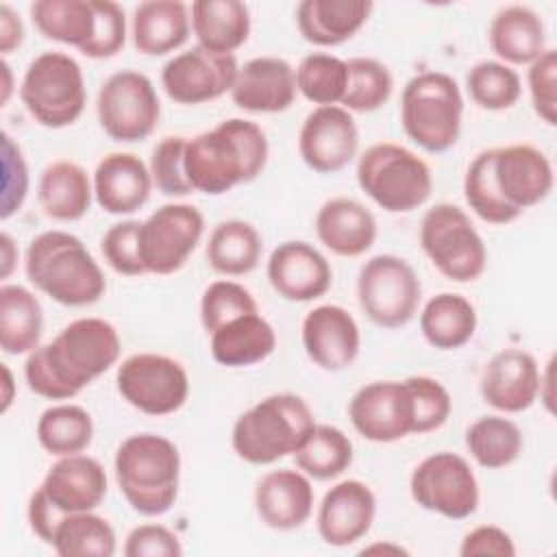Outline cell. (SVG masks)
<instances>
[{
    "instance_id": "18",
    "label": "cell",
    "mask_w": 557,
    "mask_h": 557,
    "mask_svg": "<svg viewBox=\"0 0 557 557\" xmlns=\"http://www.w3.org/2000/svg\"><path fill=\"white\" fill-rule=\"evenodd\" d=\"M359 150V128L350 111L339 104L315 107L298 133V154L318 174L344 170Z\"/></svg>"
},
{
    "instance_id": "4",
    "label": "cell",
    "mask_w": 557,
    "mask_h": 557,
    "mask_svg": "<svg viewBox=\"0 0 557 557\" xmlns=\"http://www.w3.org/2000/svg\"><path fill=\"white\" fill-rule=\"evenodd\" d=\"M30 285L65 307H87L107 292V278L81 237L44 231L30 239L24 257Z\"/></svg>"
},
{
    "instance_id": "39",
    "label": "cell",
    "mask_w": 557,
    "mask_h": 557,
    "mask_svg": "<svg viewBox=\"0 0 557 557\" xmlns=\"http://www.w3.org/2000/svg\"><path fill=\"white\" fill-rule=\"evenodd\" d=\"M352 457L350 437L331 424H315L294 453L296 468L315 481L342 476L350 468Z\"/></svg>"
},
{
    "instance_id": "50",
    "label": "cell",
    "mask_w": 557,
    "mask_h": 557,
    "mask_svg": "<svg viewBox=\"0 0 557 557\" xmlns=\"http://www.w3.org/2000/svg\"><path fill=\"white\" fill-rule=\"evenodd\" d=\"M527 85L535 115L548 126L557 124V52L546 48L527 72Z\"/></svg>"
},
{
    "instance_id": "28",
    "label": "cell",
    "mask_w": 557,
    "mask_h": 557,
    "mask_svg": "<svg viewBox=\"0 0 557 557\" xmlns=\"http://www.w3.org/2000/svg\"><path fill=\"white\" fill-rule=\"evenodd\" d=\"M372 9V0H302L296 7V26L305 41L333 48L352 39Z\"/></svg>"
},
{
    "instance_id": "14",
    "label": "cell",
    "mask_w": 557,
    "mask_h": 557,
    "mask_svg": "<svg viewBox=\"0 0 557 557\" xmlns=\"http://www.w3.org/2000/svg\"><path fill=\"white\" fill-rule=\"evenodd\" d=\"M120 396L146 416L176 413L189 396V374L181 361L159 352H135L115 372Z\"/></svg>"
},
{
    "instance_id": "41",
    "label": "cell",
    "mask_w": 557,
    "mask_h": 557,
    "mask_svg": "<svg viewBox=\"0 0 557 557\" xmlns=\"http://www.w3.org/2000/svg\"><path fill=\"white\" fill-rule=\"evenodd\" d=\"M59 557H113L117 537L111 522L96 511L65 513L52 535Z\"/></svg>"
},
{
    "instance_id": "35",
    "label": "cell",
    "mask_w": 557,
    "mask_h": 557,
    "mask_svg": "<svg viewBox=\"0 0 557 557\" xmlns=\"http://www.w3.org/2000/svg\"><path fill=\"white\" fill-rule=\"evenodd\" d=\"M44 309L39 298L22 287H0V348L7 355H28L41 346Z\"/></svg>"
},
{
    "instance_id": "43",
    "label": "cell",
    "mask_w": 557,
    "mask_h": 557,
    "mask_svg": "<svg viewBox=\"0 0 557 557\" xmlns=\"http://www.w3.org/2000/svg\"><path fill=\"white\" fill-rule=\"evenodd\" d=\"M346 83V61L329 52H311L296 67V89L318 107L342 104Z\"/></svg>"
},
{
    "instance_id": "40",
    "label": "cell",
    "mask_w": 557,
    "mask_h": 557,
    "mask_svg": "<svg viewBox=\"0 0 557 557\" xmlns=\"http://www.w3.org/2000/svg\"><path fill=\"white\" fill-rule=\"evenodd\" d=\"M524 440L520 426L505 416H481L466 429V448L470 457L487 470L511 466L522 453Z\"/></svg>"
},
{
    "instance_id": "11",
    "label": "cell",
    "mask_w": 557,
    "mask_h": 557,
    "mask_svg": "<svg viewBox=\"0 0 557 557\" xmlns=\"http://www.w3.org/2000/svg\"><path fill=\"white\" fill-rule=\"evenodd\" d=\"M357 300L372 324L400 329L418 313L422 283L407 259L374 255L357 274Z\"/></svg>"
},
{
    "instance_id": "23",
    "label": "cell",
    "mask_w": 557,
    "mask_h": 557,
    "mask_svg": "<svg viewBox=\"0 0 557 557\" xmlns=\"http://www.w3.org/2000/svg\"><path fill=\"white\" fill-rule=\"evenodd\" d=\"M296 94V70L292 63L265 54L239 65L231 100L248 113H283L294 104Z\"/></svg>"
},
{
    "instance_id": "15",
    "label": "cell",
    "mask_w": 557,
    "mask_h": 557,
    "mask_svg": "<svg viewBox=\"0 0 557 557\" xmlns=\"http://www.w3.org/2000/svg\"><path fill=\"white\" fill-rule=\"evenodd\" d=\"M205 235V215L187 202H170L150 213L139 226V257L146 274L178 272Z\"/></svg>"
},
{
    "instance_id": "51",
    "label": "cell",
    "mask_w": 557,
    "mask_h": 557,
    "mask_svg": "<svg viewBox=\"0 0 557 557\" xmlns=\"http://www.w3.org/2000/svg\"><path fill=\"white\" fill-rule=\"evenodd\" d=\"M96 4V37L83 52L89 59H111L126 44V15L124 9L113 0H94Z\"/></svg>"
},
{
    "instance_id": "53",
    "label": "cell",
    "mask_w": 557,
    "mask_h": 557,
    "mask_svg": "<svg viewBox=\"0 0 557 557\" xmlns=\"http://www.w3.org/2000/svg\"><path fill=\"white\" fill-rule=\"evenodd\" d=\"M459 555L461 557H476V555L513 557L516 544L505 529H500L496 524H479L463 535Z\"/></svg>"
},
{
    "instance_id": "8",
    "label": "cell",
    "mask_w": 557,
    "mask_h": 557,
    "mask_svg": "<svg viewBox=\"0 0 557 557\" xmlns=\"http://www.w3.org/2000/svg\"><path fill=\"white\" fill-rule=\"evenodd\" d=\"M357 183L387 213H409L433 191L429 163L394 141L372 144L359 154Z\"/></svg>"
},
{
    "instance_id": "16",
    "label": "cell",
    "mask_w": 557,
    "mask_h": 557,
    "mask_svg": "<svg viewBox=\"0 0 557 557\" xmlns=\"http://www.w3.org/2000/svg\"><path fill=\"white\" fill-rule=\"evenodd\" d=\"M348 418L355 431L376 444L416 435V407L407 381H372L348 400Z\"/></svg>"
},
{
    "instance_id": "38",
    "label": "cell",
    "mask_w": 557,
    "mask_h": 557,
    "mask_svg": "<svg viewBox=\"0 0 557 557\" xmlns=\"http://www.w3.org/2000/svg\"><path fill=\"white\" fill-rule=\"evenodd\" d=\"M35 435L39 446L54 457L78 455L87 450L94 440V420L81 405H52L37 418Z\"/></svg>"
},
{
    "instance_id": "59",
    "label": "cell",
    "mask_w": 557,
    "mask_h": 557,
    "mask_svg": "<svg viewBox=\"0 0 557 557\" xmlns=\"http://www.w3.org/2000/svg\"><path fill=\"white\" fill-rule=\"evenodd\" d=\"M2 74H4V87H2V104H7L9 96H11V65L7 61H2Z\"/></svg>"
},
{
    "instance_id": "12",
    "label": "cell",
    "mask_w": 557,
    "mask_h": 557,
    "mask_svg": "<svg viewBox=\"0 0 557 557\" xmlns=\"http://www.w3.org/2000/svg\"><path fill=\"white\" fill-rule=\"evenodd\" d=\"M96 113L107 137L120 144H135L154 133L161 117V102L146 74L120 70L100 85Z\"/></svg>"
},
{
    "instance_id": "36",
    "label": "cell",
    "mask_w": 557,
    "mask_h": 557,
    "mask_svg": "<svg viewBox=\"0 0 557 557\" xmlns=\"http://www.w3.org/2000/svg\"><path fill=\"white\" fill-rule=\"evenodd\" d=\"M30 17L46 39L74 46L78 52H85L96 37L94 0H37L30 4Z\"/></svg>"
},
{
    "instance_id": "6",
    "label": "cell",
    "mask_w": 557,
    "mask_h": 557,
    "mask_svg": "<svg viewBox=\"0 0 557 557\" xmlns=\"http://www.w3.org/2000/svg\"><path fill=\"white\" fill-rule=\"evenodd\" d=\"M313 426V411L302 396L292 392L270 394L235 420L231 446L246 463L270 466L294 455Z\"/></svg>"
},
{
    "instance_id": "13",
    "label": "cell",
    "mask_w": 557,
    "mask_h": 557,
    "mask_svg": "<svg viewBox=\"0 0 557 557\" xmlns=\"http://www.w3.org/2000/svg\"><path fill=\"white\" fill-rule=\"evenodd\" d=\"M413 503L448 520H466L479 509V481L466 457L440 450L424 457L409 476Z\"/></svg>"
},
{
    "instance_id": "42",
    "label": "cell",
    "mask_w": 557,
    "mask_h": 557,
    "mask_svg": "<svg viewBox=\"0 0 557 557\" xmlns=\"http://www.w3.org/2000/svg\"><path fill=\"white\" fill-rule=\"evenodd\" d=\"M348 83L342 104L350 113L379 111L394 91V76L385 63L372 57H352L346 61Z\"/></svg>"
},
{
    "instance_id": "29",
    "label": "cell",
    "mask_w": 557,
    "mask_h": 557,
    "mask_svg": "<svg viewBox=\"0 0 557 557\" xmlns=\"http://www.w3.org/2000/svg\"><path fill=\"white\" fill-rule=\"evenodd\" d=\"M189 7L181 0H146L139 2L131 17V39L137 52L146 57H163L189 39Z\"/></svg>"
},
{
    "instance_id": "58",
    "label": "cell",
    "mask_w": 557,
    "mask_h": 557,
    "mask_svg": "<svg viewBox=\"0 0 557 557\" xmlns=\"http://www.w3.org/2000/svg\"><path fill=\"white\" fill-rule=\"evenodd\" d=\"M361 553L363 555H370V553H383V555H409V550L407 548H403V546H398V544H394V542H379V544H370V546H366V548H361Z\"/></svg>"
},
{
    "instance_id": "47",
    "label": "cell",
    "mask_w": 557,
    "mask_h": 557,
    "mask_svg": "<svg viewBox=\"0 0 557 557\" xmlns=\"http://www.w3.org/2000/svg\"><path fill=\"white\" fill-rule=\"evenodd\" d=\"M405 381L413 396L416 435H424L444 426L453 411L450 392L437 379L424 376V374L407 376Z\"/></svg>"
},
{
    "instance_id": "46",
    "label": "cell",
    "mask_w": 557,
    "mask_h": 557,
    "mask_svg": "<svg viewBox=\"0 0 557 557\" xmlns=\"http://www.w3.org/2000/svg\"><path fill=\"white\" fill-rule=\"evenodd\" d=\"M185 146L187 137L168 135L152 148L148 170L152 176V185L163 196L183 198L194 191L185 174Z\"/></svg>"
},
{
    "instance_id": "2",
    "label": "cell",
    "mask_w": 557,
    "mask_h": 557,
    "mask_svg": "<svg viewBox=\"0 0 557 557\" xmlns=\"http://www.w3.org/2000/svg\"><path fill=\"white\" fill-rule=\"evenodd\" d=\"M120 352L122 339L111 322L78 318L26 355L24 379L28 389L41 398L70 400L111 370Z\"/></svg>"
},
{
    "instance_id": "10",
    "label": "cell",
    "mask_w": 557,
    "mask_h": 557,
    "mask_svg": "<svg viewBox=\"0 0 557 557\" xmlns=\"http://www.w3.org/2000/svg\"><path fill=\"white\" fill-rule=\"evenodd\" d=\"M418 237L422 252L448 281L472 283L485 272V242L461 207L437 202L426 209Z\"/></svg>"
},
{
    "instance_id": "30",
    "label": "cell",
    "mask_w": 557,
    "mask_h": 557,
    "mask_svg": "<svg viewBox=\"0 0 557 557\" xmlns=\"http://www.w3.org/2000/svg\"><path fill=\"white\" fill-rule=\"evenodd\" d=\"M490 50L505 65H531L546 50L542 17L524 4H507L494 13L487 26Z\"/></svg>"
},
{
    "instance_id": "45",
    "label": "cell",
    "mask_w": 557,
    "mask_h": 557,
    "mask_svg": "<svg viewBox=\"0 0 557 557\" xmlns=\"http://www.w3.org/2000/svg\"><path fill=\"white\" fill-rule=\"evenodd\" d=\"M255 311H259L255 296L242 283L228 278L209 283L200 296V322L209 335L226 322Z\"/></svg>"
},
{
    "instance_id": "3",
    "label": "cell",
    "mask_w": 557,
    "mask_h": 557,
    "mask_svg": "<svg viewBox=\"0 0 557 557\" xmlns=\"http://www.w3.org/2000/svg\"><path fill=\"white\" fill-rule=\"evenodd\" d=\"M265 131L244 117H228L209 131L187 137L185 174L194 191L222 196L255 181L268 163Z\"/></svg>"
},
{
    "instance_id": "56",
    "label": "cell",
    "mask_w": 557,
    "mask_h": 557,
    "mask_svg": "<svg viewBox=\"0 0 557 557\" xmlns=\"http://www.w3.org/2000/svg\"><path fill=\"white\" fill-rule=\"evenodd\" d=\"M17 257H20L17 244H15L13 237L4 231V233L0 235V278H2V281H7V278L11 276V272L15 270Z\"/></svg>"
},
{
    "instance_id": "9",
    "label": "cell",
    "mask_w": 557,
    "mask_h": 557,
    "mask_svg": "<svg viewBox=\"0 0 557 557\" xmlns=\"http://www.w3.org/2000/svg\"><path fill=\"white\" fill-rule=\"evenodd\" d=\"M20 100L37 124L46 128L72 126L87 104L83 67L74 57L59 50L37 54L22 76Z\"/></svg>"
},
{
    "instance_id": "22",
    "label": "cell",
    "mask_w": 557,
    "mask_h": 557,
    "mask_svg": "<svg viewBox=\"0 0 557 557\" xmlns=\"http://www.w3.org/2000/svg\"><path fill=\"white\" fill-rule=\"evenodd\" d=\"M479 392L496 411H527L540 394V366L535 357L522 348L498 350L481 372Z\"/></svg>"
},
{
    "instance_id": "25",
    "label": "cell",
    "mask_w": 557,
    "mask_h": 557,
    "mask_svg": "<svg viewBox=\"0 0 557 557\" xmlns=\"http://www.w3.org/2000/svg\"><path fill=\"white\" fill-rule=\"evenodd\" d=\"M46 498L59 513L96 511L107 496V472L89 455L59 457L46 472L41 485Z\"/></svg>"
},
{
    "instance_id": "33",
    "label": "cell",
    "mask_w": 557,
    "mask_h": 557,
    "mask_svg": "<svg viewBox=\"0 0 557 557\" xmlns=\"http://www.w3.org/2000/svg\"><path fill=\"white\" fill-rule=\"evenodd\" d=\"M189 17L198 46L220 54H235L252 28L250 9L239 0H196Z\"/></svg>"
},
{
    "instance_id": "7",
    "label": "cell",
    "mask_w": 557,
    "mask_h": 557,
    "mask_svg": "<svg viewBox=\"0 0 557 557\" xmlns=\"http://www.w3.org/2000/svg\"><path fill=\"white\" fill-rule=\"evenodd\" d=\"M463 122V96L457 81L446 72H420L400 94V124L407 137L424 152L450 150Z\"/></svg>"
},
{
    "instance_id": "57",
    "label": "cell",
    "mask_w": 557,
    "mask_h": 557,
    "mask_svg": "<svg viewBox=\"0 0 557 557\" xmlns=\"http://www.w3.org/2000/svg\"><path fill=\"white\" fill-rule=\"evenodd\" d=\"M2 383H4V394H2V405H0V411L7 413L11 403H13V389H15V383H13V374L9 370L7 363H2Z\"/></svg>"
},
{
    "instance_id": "34",
    "label": "cell",
    "mask_w": 557,
    "mask_h": 557,
    "mask_svg": "<svg viewBox=\"0 0 557 557\" xmlns=\"http://www.w3.org/2000/svg\"><path fill=\"white\" fill-rule=\"evenodd\" d=\"M474 305L453 292L431 296L420 309V333L437 350H457L466 346L476 333Z\"/></svg>"
},
{
    "instance_id": "55",
    "label": "cell",
    "mask_w": 557,
    "mask_h": 557,
    "mask_svg": "<svg viewBox=\"0 0 557 557\" xmlns=\"http://www.w3.org/2000/svg\"><path fill=\"white\" fill-rule=\"evenodd\" d=\"M22 41H24L22 17L9 4H0V52L7 57L13 50H17Z\"/></svg>"
},
{
    "instance_id": "20",
    "label": "cell",
    "mask_w": 557,
    "mask_h": 557,
    "mask_svg": "<svg viewBox=\"0 0 557 557\" xmlns=\"http://www.w3.org/2000/svg\"><path fill=\"white\" fill-rule=\"evenodd\" d=\"M302 348L326 372H342L355 363L361 350V331L357 320L339 305H318L300 326Z\"/></svg>"
},
{
    "instance_id": "5",
    "label": "cell",
    "mask_w": 557,
    "mask_h": 557,
    "mask_svg": "<svg viewBox=\"0 0 557 557\" xmlns=\"http://www.w3.org/2000/svg\"><path fill=\"white\" fill-rule=\"evenodd\" d=\"M113 472L124 500L141 516H163L178 498L181 453L163 435H128L115 450Z\"/></svg>"
},
{
    "instance_id": "52",
    "label": "cell",
    "mask_w": 557,
    "mask_h": 557,
    "mask_svg": "<svg viewBox=\"0 0 557 557\" xmlns=\"http://www.w3.org/2000/svg\"><path fill=\"white\" fill-rule=\"evenodd\" d=\"M122 553L126 557H181L183 544L165 524L146 522L128 531Z\"/></svg>"
},
{
    "instance_id": "49",
    "label": "cell",
    "mask_w": 557,
    "mask_h": 557,
    "mask_svg": "<svg viewBox=\"0 0 557 557\" xmlns=\"http://www.w3.org/2000/svg\"><path fill=\"white\" fill-rule=\"evenodd\" d=\"M28 163L24 159L22 146L4 131L2 133V200L0 218L9 220L17 213L28 196Z\"/></svg>"
},
{
    "instance_id": "37",
    "label": "cell",
    "mask_w": 557,
    "mask_h": 557,
    "mask_svg": "<svg viewBox=\"0 0 557 557\" xmlns=\"http://www.w3.org/2000/svg\"><path fill=\"white\" fill-rule=\"evenodd\" d=\"M207 263L222 276L250 274L263 255L259 231L246 220L218 222L207 242Z\"/></svg>"
},
{
    "instance_id": "31",
    "label": "cell",
    "mask_w": 557,
    "mask_h": 557,
    "mask_svg": "<svg viewBox=\"0 0 557 557\" xmlns=\"http://www.w3.org/2000/svg\"><path fill=\"white\" fill-rule=\"evenodd\" d=\"M37 200L46 218L76 222L85 218L94 200V183L83 165L59 159L44 168L37 183Z\"/></svg>"
},
{
    "instance_id": "1",
    "label": "cell",
    "mask_w": 557,
    "mask_h": 557,
    "mask_svg": "<svg viewBox=\"0 0 557 557\" xmlns=\"http://www.w3.org/2000/svg\"><path fill=\"white\" fill-rule=\"evenodd\" d=\"M555 185L550 159L531 144L481 150L463 174V198L487 224H509L544 202Z\"/></svg>"
},
{
    "instance_id": "21",
    "label": "cell",
    "mask_w": 557,
    "mask_h": 557,
    "mask_svg": "<svg viewBox=\"0 0 557 557\" xmlns=\"http://www.w3.org/2000/svg\"><path fill=\"white\" fill-rule=\"evenodd\" d=\"M376 518V494L359 479L335 483L322 496L315 524L324 544L344 548L363 540Z\"/></svg>"
},
{
    "instance_id": "26",
    "label": "cell",
    "mask_w": 557,
    "mask_h": 557,
    "mask_svg": "<svg viewBox=\"0 0 557 557\" xmlns=\"http://www.w3.org/2000/svg\"><path fill=\"white\" fill-rule=\"evenodd\" d=\"M94 200L104 213L131 215L139 211L152 191L148 165L133 152L104 154L91 176Z\"/></svg>"
},
{
    "instance_id": "27",
    "label": "cell",
    "mask_w": 557,
    "mask_h": 557,
    "mask_svg": "<svg viewBox=\"0 0 557 557\" xmlns=\"http://www.w3.org/2000/svg\"><path fill=\"white\" fill-rule=\"evenodd\" d=\"M315 235L320 244L337 257L366 255L379 235L374 213L355 198L337 196L315 213Z\"/></svg>"
},
{
    "instance_id": "17",
    "label": "cell",
    "mask_w": 557,
    "mask_h": 557,
    "mask_svg": "<svg viewBox=\"0 0 557 557\" xmlns=\"http://www.w3.org/2000/svg\"><path fill=\"white\" fill-rule=\"evenodd\" d=\"M237 70L235 54H220L196 44L165 61L161 87L178 104H202L231 94Z\"/></svg>"
},
{
    "instance_id": "44",
    "label": "cell",
    "mask_w": 557,
    "mask_h": 557,
    "mask_svg": "<svg viewBox=\"0 0 557 557\" xmlns=\"http://www.w3.org/2000/svg\"><path fill=\"white\" fill-rule=\"evenodd\" d=\"M466 89L481 109L507 111L520 100L522 81L513 67L496 59H483L468 70Z\"/></svg>"
},
{
    "instance_id": "32",
    "label": "cell",
    "mask_w": 557,
    "mask_h": 557,
    "mask_svg": "<svg viewBox=\"0 0 557 557\" xmlns=\"http://www.w3.org/2000/svg\"><path fill=\"white\" fill-rule=\"evenodd\" d=\"M276 348L274 326L259 313L239 315L211 333V357L226 368H248L265 361Z\"/></svg>"
},
{
    "instance_id": "48",
    "label": "cell",
    "mask_w": 557,
    "mask_h": 557,
    "mask_svg": "<svg viewBox=\"0 0 557 557\" xmlns=\"http://www.w3.org/2000/svg\"><path fill=\"white\" fill-rule=\"evenodd\" d=\"M139 220H122L107 228L100 239V250L107 265L124 276H141L146 268L139 257Z\"/></svg>"
},
{
    "instance_id": "19",
    "label": "cell",
    "mask_w": 557,
    "mask_h": 557,
    "mask_svg": "<svg viewBox=\"0 0 557 557\" xmlns=\"http://www.w3.org/2000/svg\"><path fill=\"white\" fill-rule=\"evenodd\" d=\"M265 276L272 289L289 302H311L324 296L333 285L329 259L302 239L278 244L270 252Z\"/></svg>"
},
{
    "instance_id": "24",
    "label": "cell",
    "mask_w": 557,
    "mask_h": 557,
    "mask_svg": "<svg viewBox=\"0 0 557 557\" xmlns=\"http://www.w3.org/2000/svg\"><path fill=\"white\" fill-rule=\"evenodd\" d=\"M313 503L311 479L300 470H270L255 485V511L274 531L300 529L311 518Z\"/></svg>"
},
{
    "instance_id": "54",
    "label": "cell",
    "mask_w": 557,
    "mask_h": 557,
    "mask_svg": "<svg viewBox=\"0 0 557 557\" xmlns=\"http://www.w3.org/2000/svg\"><path fill=\"white\" fill-rule=\"evenodd\" d=\"M26 518H28V527L30 531L44 542V544H52V535L63 518V513H59L52 503L46 498L44 490L37 487L30 498H28V507H26Z\"/></svg>"
}]
</instances>
